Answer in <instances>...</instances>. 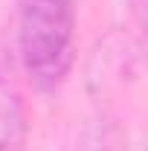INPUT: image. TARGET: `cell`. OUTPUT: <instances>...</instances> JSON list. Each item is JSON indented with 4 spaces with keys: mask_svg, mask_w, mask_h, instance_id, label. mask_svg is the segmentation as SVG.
Here are the masks:
<instances>
[{
    "mask_svg": "<svg viewBox=\"0 0 148 151\" xmlns=\"http://www.w3.org/2000/svg\"><path fill=\"white\" fill-rule=\"evenodd\" d=\"M18 52L41 93L58 90L75 61V0H18Z\"/></svg>",
    "mask_w": 148,
    "mask_h": 151,
    "instance_id": "cell-1",
    "label": "cell"
},
{
    "mask_svg": "<svg viewBox=\"0 0 148 151\" xmlns=\"http://www.w3.org/2000/svg\"><path fill=\"white\" fill-rule=\"evenodd\" d=\"M78 151H128V137L113 116L102 113L84 125L78 137Z\"/></svg>",
    "mask_w": 148,
    "mask_h": 151,
    "instance_id": "cell-2",
    "label": "cell"
},
{
    "mask_svg": "<svg viewBox=\"0 0 148 151\" xmlns=\"http://www.w3.org/2000/svg\"><path fill=\"white\" fill-rule=\"evenodd\" d=\"M128 9H131V15H134L137 35H142V26H145V0H128Z\"/></svg>",
    "mask_w": 148,
    "mask_h": 151,
    "instance_id": "cell-3",
    "label": "cell"
}]
</instances>
